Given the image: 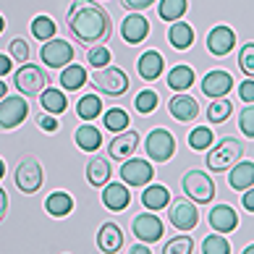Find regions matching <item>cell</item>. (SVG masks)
<instances>
[{
	"label": "cell",
	"instance_id": "32",
	"mask_svg": "<svg viewBox=\"0 0 254 254\" xmlns=\"http://www.w3.org/2000/svg\"><path fill=\"white\" fill-rule=\"evenodd\" d=\"M55 21L50 16H34V21H32V34H34V40H40L42 45L45 42H50L55 40Z\"/></svg>",
	"mask_w": 254,
	"mask_h": 254
},
{
	"label": "cell",
	"instance_id": "40",
	"mask_svg": "<svg viewBox=\"0 0 254 254\" xmlns=\"http://www.w3.org/2000/svg\"><path fill=\"white\" fill-rule=\"evenodd\" d=\"M110 50L105 48V45H92L89 53H87V61L89 65H97V68H105V65H110Z\"/></svg>",
	"mask_w": 254,
	"mask_h": 254
},
{
	"label": "cell",
	"instance_id": "39",
	"mask_svg": "<svg viewBox=\"0 0 254 254\" xmlns=\"http://www.w3.org/2000/svg\"><path fill=\"white\" fill-rule=\"evenodd\" d=\"M191 252H194L191 236H176L163 247V254H191Z\"/></svg>",
	"mask_w": 254,
	"mask_h": 254
},
{
	"label": "cell",
	"instance_id": "41",
	"mask_svg": "<svg viewBox=\"0 0 254 254\" xmlns=\"http://www.w3.org/2000/svg\"><path fill=\"white\" fill-rule=\"evenodd\" d=\"M239 65L249 79H254V42H247L239 53Z\"/></svg>",
	"mask_w": 254,
	"mask_h": 254
},
{
	"label": "cell",
	"instance_id": "33",
	"mask_svg": "<svg viewBox=\"0 0 254 254\" xmlns=\"http://www.w3.org/2000/svg\"><path fill=\"white\" fill-rule=\"evenodd\" d=\"M131 124V118H128V113L124 108H110L105 110V128L113 131V134H121V131H126Z\"/></svg>",
	"mask_w": 254,
	"mask_h": 254
},
{
	"label": "cell",
	"instance_id": "50",
	"mask_svg": "<svg viewBox=\"0 0 254 254\" xmlns=\"http://www.w3.org/2000/svg\"><path fill=\"white\" fill-rule=\"evenodd\" d=\"M5 210H8V196H5L3 189H0V220L5 218Z\"/></svg>",
	"mask_w": 254,
	"mask_h": 254
},
{
	"label": "cell",
	"instance_id": "38",
	"mask_svg": "<svg viewBox=\"0 0 254 254\" xmlns=\"http://www.w3.org/2000/svg\"><path fill=\"white\" fill-rule=\"evenodd\" d=\"M134 105H136V110L142 113V116H149V113H155V110H157V92H155V89L139 92L136 100H134Z\"/></svg>",
	"mask_w": 254,
	"mask_h": 254
},
{
	"label": "cell",
	"instance_id": "49",
	"mask_svg": "<svg viewBox=\"0 0 254 254\" xmlns=\"http://www.w3.org/2000/svg\"><path fill=\"white\" fill-rule=\"evenodd\" d=\"M128 254H152V252H149L147 244H134V247L128 249Z\"/></svg>",
	"mask_w": 254,
	"mask_h": 254
},
{
	"label": "cell",
	"instance_id": "19",
	"mask_svg": "<svg viewBox=\"0 0 254 254\" xmlns=\"http://www.w3.org/2000/svg\"><path fill=\"white\" fill-rule=\"evenodd\" d=\"M97 247L102 254H118L124 247V233L116 223H102L97 231Z\"/></svg>",
	"mask_w": 254,
	"mask_h": 254
},
{
	"label": "cell",
	"instance_id": "25",
	"mask_svg": "<svg viewBox=\"0 0 254 254\" xmlns=\"http://www.w3.org/2000/svg\"><path fill=\"white\" fill-rule=\"evenodd\" d=\"M194 84V68H189V65H184V63H178L173 65L171 71H168V87H171L173 92H186Z\"/></svg>",
	"mask_w": 254,
	"mask_h": 254
},
{
	"label": "cell",
	"instance_id": "35",
	"mask_svg": "<svg viewBox=\"0 0 254 254\" xmlns=\"http://www.w3.org/2000/svg\"><path fill=\"white\" fill-rule=\"evenodd\" d=\"M212 128L210 126H196L189 131V147L196 149V152H202V149H210L212 147Z\"/></svg>",
	"mask_w": 254,
	"mask_h": 254
},
{
	"label": "cell",
	"instance_id": "51",
	"mask_svg": "<svg viewBox=\"0 0 254 254\" xmlns=\"http://www.w3.org/2000/svg\"><path fill=\"white\" fill-rule=\"evenodd\" d=\"M5 92H8V87H5V84H3V79H0V100L5 97Z\"/></svg>",
	"mask_w": 254,
	"mask_h": 254
},
{
	"label": "cell",
	"instance_id": "37",
	"mask_svg": "<svg viewBox=\"0 0 254 254\" xmlns=\"http://www.w3.org/2000/svg\"><path fill=\"white\" fill-rule=\"evenodd\" d=\"M202 254H231V244L220 233H210L202 241Z\"/></svg>",
	"mask_w": 254,
	"mask_h": 254
},
{
	"label": "cell",
	"instance_id": "20",
	"mask_svg": "<svg viewBox=\"0 0 254 254\" xmlns=\"http://www.w3.org/2000/svg\"><path fill=\"white\" fill-rule=\"evenodd\" d=\"M102 204L108 207L110 212H121L131 204V191L126 189V184H108L102 186Z\"/></svg>",
	"mask_w": 254,
	"mask_h": 254
},
{
	"label": "cell",
	"instance_id": "11",
	"mask_svg": "<svg viewBox=\"0 0 254 254\" xmlns=\"http://www.w3.org/2000/svg\"><path fill=\"white\" fill-rule=\"evenodd\" d=\"M42 63L50 65V68H63V65H71L73 61V45H68L65 40H50L40 48Z\"/></svg>",
	"mask_w": 254,
	"mask_h": 254
},
{
	"label": "cell",
	"instance_id": "34",
	"mask_svg": "<svg viewBox=\"0 0 254 254\" xmlns=\"http://www.w3.org/2000/svg\"><path fill=\"white\" fill-rule=\"evenodd\" d=\"M76 113H79V118L81 121H92V118H97L100 113H102V102L97 95H84L79 100V105H76Z\"/></svg>",
	"mask_w": 254,
	"mask_h": 254
},
{
	"label": "cell",
	"instance_id": "2",
	"mask_svg": "<svg viewBox=\"0 0 254 254\" xmlns=\"http://www.w3.org/2000/svg\"><path fill=\"white\" fill-rule=\"evenodd\" d=\"M241 155H244V144L233 136H225L207 152V168L215 173H225L236 163H241Z\"/></svg>",
	"mask_w": 254,
	"mask_h": 254
},
{
	"label": "cell",
	"instance_id": "12",
	"mask_svg": "<svg viewBox=\"0 0 254 254\" xmlns=\"http://www.w3.org/2000/svg\"><path fill=\"white\" fill-rule=\"evenodd\" d=\"M171 225L176 231H194L196 228V223H199V212H196V207H194V202H189V199H178V202H173V207H171Z\"/></svg>",
	"mask_w": 254,
	"mask_h": 254
},
{
	"label": "cell",
	"instance_id": "10",
	"mask_svg": "<svg viewBox=\"0 0 254 254\" xmlns=\"http://www.w3.org/2000/svg\"><path fill=\"white\" fill-rule=\"evenodd\" d=\"M121 178H124L126 186H149V181L155 178V168L147 163V160L139 157H128L124 165H121Z\"/></svg>",
	"mask_w": 254,
	"mask_h": 254
},
{
	"label": "cell",
	"instance_id": "54",
	"mask_svg": "<svg viewBox=\"0 0 254 254\" xmlns=\"http://www.w3.org/2000/svg\"><path fill=\"white\" fill-rule=\"evenodd\" d=\"M3 29H5V18L0 16V34H3Z\"/></svg>",
	"mask_w": 254,
	"mask_h": 254
},
{
	"label": "cell",
	"instance_id": "36",
	"mask_svg": "<svg viewBox=\"0 0 254 254\" xmlns=\"http://www.w3.org/2000/svg\"><path fill=\"white\" fill-rule=\"evenodd\" d=\"M231 113H233V105H231V100H212L210 102V108H207V118H210V124H223V121H228L231 118Z\"/></svg>",
	"mask_w": 254,
	"mask_h": 254
},
{
	"label": "cell",
	"instance_id": "30",
	"mask_svg": "<svg viewBox=\"0 0 254 254\" xmlns=\"http://www.w3.org/2000/svg\"><path fill=\"white\" fill-rule=\"evenodd\" d=\"M84 81H87V71H84V65H65L61 71V87L65 92H76L84 87Z\"/></svg>",
	"mask_w": 254,
	"mask_h": 254
},
{
	"label": "cell",
	"instance_id": "26",
	"mask_svg": "<svg viewBox=\"0 0 254 254\" xmlns=\"http://www.w3.org/2000/svg\"><path fill=\"white\" fill-rule=\"evenodd\" d=\"M76 147L84 149V152H95V149H100L102 144V134H100V128L97 126H92V124H84L81 128H76Z\"/></svg>",
	"mask_w": 254,
	"mask_h": 254
},
{
	"label": "cell",
	"instance_id": "13",
	"mask_svg": "<svg viewBox=\"0 0 254 254\" xmlns=\"http://www.w3.org/2000/svg\"><path fill=\"white\" fill-rule=\"evenodd\" d=\"M233 48H236V32H233L231 26L218 24L215 29H210V34H207V50L212 55L223 58V55H228Z\"/></svg>",
	"mask_w": 254,
	"mask_h": 254
},
{
	"label": "cell",
	"instance_id": "47",
	"mask_svg": "<svg viewBox=\"0 0 254 254\" xmlns=\"http://www.w3.org/2000/svg\"><path fill=\"white\" fill-rule=\"evenodd\" d=\"M241 204H244V210L254 212V186H252V189H247V191H244V196H241Z\"/></svg>",
	"mask_w": 254,
	"mask_h": 254
},
{
	"label": "cell",
	"instance_id": "15",
	"mask_svg": "<svg viewBox=\"0 0 254 254\" xmlns=\"http://www.w3.org/2000/svg\"><path fill=\"white\" fill-rule=\"evenodd\" d=\"M207 220H210V228L215 233H231L239 225V215L231 204H215L207 215Z\"/></svg>",
	"mask_w": 254,
	"mask_h": 254
},
{
	"label": "cell",
	"instance_id": "29",
	"mask_svg": "<svg viewBox=\"0 0 254 254\" xmlns=\"http://www.w3.org/2000/svg\"><path fill=\"white\" fill-rule=\"evenodd\" d=\"M40 102H42V110L45 113H50V116H61V113L68 108V100H65V95L61 89H55V87H48L40 95Z\"/></svg>",
	"mask_w": 254,
	"mask_h": 254
},
{
	"label": "cell",
	"instance_id": "24",
	"mask_svg": "<svg viewBox=\"0 0 254 254\" xmlns=\"http://www.w3.org/2000/svg\"><path fill=\"white\" fill-rule=\"evenodd\" d=\"M168 40H171V45L176 50H189L194 45V29L191 24L186 21H176L171 24V29H168Z\"/></svg>",
	"mask_w": 254,
	"mask_h": 254
},
{
	"label": "cell",
	"instance_id": "9",
	"mask_svg": "<svg viewBox=\"0 0 254 254\" xmlns=\"http://www.w3.org/2000/svg\"><path fill=\"white\" fill-rule=\"evenodd\" d=\"M131 231H134V236L139 239V244H155L163 239V220L157 218L155 212H142L136 215L134 223H131Z\"/></svg>",
	"mask_w": 254,
	"mask_h": 254
},
{
	"label": "cell",
	"instance_id": "23",
	"mask_svg": "<svg viewBox=\"0 0 254 254\" xmlns=\"http://www.w3.org/2000/svg\"><path fill=\"white\" fill-rule=\"evenodd\" d=\"M168 202H171V191L165 189V186H160V184H149L147 189L142 191V204L147 207V210H165Z\"/></svg>",
	"mask_w": 254,
	"mask_h": 254
},
{
	"label": "cell",
	"instance_id": "28",
	"mask_svg": "<svg viewBox=\"0 0 254 254\" xmlns=\"http://www.w3.org/2000/svg\"><path fill=\"white\" fill-rule=\"evenodd\" d=\"M45 210H48L53 218H65V215H71V210H73L71 194H65V191H53L48 199H45Z\"/></svg>",
	"mask_w": 254,
	"mask_h": 254
},
{
	"label": "cell",
	"instance_id": "48",
	"mask_svg": "<svg viewBox=\"0 0 254 254\" xmlns=\"http://www.w3.org/2000/svg\"><path fill=\"white\" fill-rule=\"evenodd\" d=\"M11 58H8V55H0V79L5 76V73H11Z\"/></svg>",
	"mask_w": 254,
	"mask_h": 254
},
{
	"label": "cell",
	"instance_id": "42",
	"mask_svg": "<svg viewBox=\"0 0 254 254\" xmlns=\"http://www.w3.org/2000/svg\"><path fill=\"white\" fill-rule=\"evenodd\" d=\"M11 58L16 63H26L29 61V45H26V40H21V37H16V40H11Z\"/></svg>",
	"mask_w": 254,
	"mask_h": 254
},
{
	"label": "cell",
	"instance_id": "22",
	"mask_svg": "<svg viewBox=\"0 0 254 254\" xmlns=\"http://www.w3.org/2000/svg\"><path fill=\"white\" fill-rule=\"evenodd\" d=\"M163 55H160L157 50H147L144 55H139V61H136V71H139V76H142L144 81H155L160 73H163Z\"/></svg>",
	"mask_w": 254,
	"mask_h": 254
},
{
	"label": "cell",
	"instance_id": "43",
	"mask_svg": "<svg viewBox=\"0 0 254 254\" xmlns=\"http://www.w3.org/2000/svg\"><path fill=\"white\" fill-rule=\"evenodd\" d=\"M239 128L244 131V136L254 139V105H249V108L241 110V116H239Z\"/></svg>",
	"mask_w": 254,
	"mask_h": 254
},
{
	"label": "cell",
	"instance_id": "44",
	"mask_svg": "<svg viewBox=\"0 0 254 254\" xmlns=\"http://www.w3.org/2000/svg\"><path fill=\"white\" fill-rule=\"evenodd\" d=\"M37 126L42 131H48V134H53V131H58V121H55V116H50V113H40V116H37Z\"/></svg>",
	"mask_w": 254,
	"mask_h": 254
},
{
	"label": "cell",
	"instance_id": "5",
	"mask_svg": "<svg viewBox=\"0 0 254 254\" xmlns=\"http://www.w3.org/2000/svg\"><path fill=\"white\" fill-rule=\"evenodd\" d=\"M92 81H95V87H97L100 92H105V95H110V97L126 95V89H128V76H126V71L116 68V65L97 68L95 76H92Z\"/></svg>",
	"mask_w": 254,
	"mask_h": 254
},
{
	"label": "cell",
	"instance_id": "18",
	"mask_svg": "<svg viewBox=\"0 0 254 254\" xmlns=\"http://www.w3.org/2000/svg\"><path fill=\"white\" fill-rule=\"evenodd\" d=\"M168 113L176 118V121H184V124H189V121H194L196 116H199V105H196V100L191 95H176L168 100Z\"/></svg>",
	"mask_w": 254,
	"mask_h": 254
},
{
	"label": "cell",
	"instance_id": "6",
	"mask_svg": "<svg viewBox=\"0 0 254 254\" xmlns=\"http://www.w3.org/2000/svg\"><path fill=\"white\" fill-rule=\"evenodd\" d=\"M13 81H16V89L26 97L42 95V92L48 89V76H45V71L40 68V65H29V63H24L21 68L16 71Z\"/></svg>",
	"mask_w": 254,
	"mask_h": 254
},
{
	"label": "cell",
	"instance_id": "1",
	"mask_svg": "<svg viewBox=\"0 0 254 254\" xmlns=\"http://www.w3.org/2000/svg\"><path fill=\"white\" fill-rule=\"evenodd\" d=\"M65 21H68L71 34L76 37L79 42H84V45L108 42V37L113 32L110 13L102 5L92 3V0H73Z\"/></svg>",
	"mask_w": 254,
	"mask_h": 254
},
{
	"label": "cell",
	"instance_id": "16",
	"mask_svg": "<svg viewBox=\"0 0 254 254\" xmlns=\"http://www.w3.org/2000/svg\"><path fill=\"white\" fill-rule=\"evenodd\" d=\"M139 147V134L136 131H121V134H116V139L108 144V152L113 160H121V163H126V160L136 152Z\"/></svg>",
	"mask_w": 254,
	"mask_h": 254
},
{
	"label": "cell",
	"instance_id": "53",
	"mask_svg": "<svg viewBox=\"0 0 254 254\" xmlns=\"http://www.w3.org/2000/svg\"><path fill=\"white\" fill-rule=\"evenodd\" d=\"M244 254H254V244H249V247L244 249Z\"/></svg>",
	"mask_w": 254,
	"mask_h": 254
},
{
	"label": "cell",
	"instance_id": "45",
	"mask_svg": "<svg viewBox=\"0 0 254 254\" xmlns=\"http://www.w3.org/2000/svg\"><path fill=\"white\" fill-rule=\"evenodd\" d=\"M239 97L247 102V105H254V79H247L239 87Z\"/></svg>",
	"mask_w": 254,
	"mask_h": 254
},
{
	"label": "cell",
	"instance_id": "46",
	"mask_svg": "<svg viewBox=\"0 0 254 254\" xmlns=\"http://www.w3.org/2000/svg\"><path fill=\"white\" fill-rule=\"evenodd\" d=\"M155 0H121V5L126 8V11H134V13H139V11H144V8H149Z\"/></svg>",
	"mask_w": 254,
	"mask_h": 254
},
{
	"label": "cell",
	"instance_id": "14",
	"mask_svg": "<svg viewBox=\"0 0 254 254\" xmlns=\"http://www.w3.org/2000/svg\"><path fill=\"white\" fill-rule=\"evenodd\" d=\"M231 87H233V76H231L228 71H220V68L210 71V73L202 79V92H204L210 100L225 97V95L231 92Z\"/></svg>",
	"mask_w": 254,
	"mask_h": 254
},
{
	"label": "cell",
	"instance_id": "21",
	"mask_svg": "<svg viewBox=\"0 0 254 254\" xmlns=\"http://www.w3.org/2000/svg\"><path fill=\"white\" fill-rule=\"evenodd\" d=\"M228 186L236 191H247L254 186V163L252 160H241V163H236L231 168L228 173Z\"/></svg>",
	"mask_w": 254,
	"mask_h": 254
},
{
	"label": "cell",
	"instance_id": "52",
	"mask_svg": "<svg viewBox=\"0 0 254 254\" xmlns=\"http://www.w3.org/2000/svg\"><path fill=\"white\" fill-rule=\"evenodd\" d=\"M3 176H5V163H3V157H0V181H3Z\"/></svg>",
	"mask_w": 254,
	"mask_h": 254
},
{
	"label": "cell",
	"instance_id": "27",
	"mask_svg": "<svg viewBox=\"0 0 254 254\" xmlns=\"http://www.w3.org/2000/svg\"><path fill=\"white\" fill-rule=\"evenodd\" d=\"M110 160L105 157H95V160H89V165H87V181L92 186H108L110 181Z\"/></svg>",
	"mask_w": 254,
	"mask_h": 254
},
{
	"label": "cell",
	"instance_id": "4",
	"mask_svg": "<svg viewBox=\"0 0 254 254\" xmlns=\"http://www.w3.org/2000/svg\"><path fill=\"white\" fill-rule=\"evenodd\" d=\"M13 181H16V186H18V191H24V194H37V191L42 189L45 171H42V165L37 163L34 157H24L21 163L16 165Z\"/></svg>",
	"mask_w": 254,
	"mask_h": 254
},
{
	"label": "cell",
	"instance_id": "8",
	"mask_svg": "<svg viewBox=\"0 0 254 254\" xmlns=\"http://www.w3.org/2000/svg\"><path fill=\"white\" fill-rule=\"evenodd\" d=\"M26 116H29V105H26V100L21 95L0 100V128H3V131L16 128Z\"/></svg>",
	"mask_w": 254,
	"mask_h": 254
},
{
	"label": "cell",
	"instance_id": "7",
	"mask_svg": "<svg viewBox=\"0 0 254 254\" xmlns=\"http://www.w3.org/2000/svg\"><path fill=\"white\" fill-rule=\"evenodd\" d=\"M147 155L157 163H168L176 155V139L168 128H152L147 134Z\"/></svg>",
	"mask_w": 254,
	"mask_h": 254
},
{
	"label": "cell",
	"instance_id": "3",
	"mask_svg": "<svg viewBox=\"0 0 254 254\" xmlns=\"http://www.w3.org/2000/svg\"><path fill=\"white\" fill-rule=\"evenodd\" d=\"M181 186H184L186 196L196 204H210L215 196V181L204 171H189L181 178Z\"/></svg>",
	"mask_w": 254,
	"mask_h": 254
},
{
	"label": "cell",
	"instance_id": "31",
	"mask_svg": "<svg viewBox=\"0 0 254 254\" xmlns=\"http://www.w3.org/2000/svg\"><path fill=\"white\" fill-rule=\"evenodd\" d=\"M186 8H189V0H160L157 3V13L163 21H181V16L186 13Z\"/></svg>",
	"mask_w": 254,
	"mask_h": 254
},
{
	"label": "cell",
	"instance_id": "17",
	"mask_svg": "<svg viewBox=\"0 0 254 254\" xmlns=\"http://www.w3.org/2000/svg\"><path fill=\"white\" fill-rule=\"evenodd\" d=\"M149 34V21L142 16V13H128L121 24V37L128 42V45H139L144 42Z\"/></svg>",
	"mask_w": 254,
	"mask_h": 254
}]
</instances>
